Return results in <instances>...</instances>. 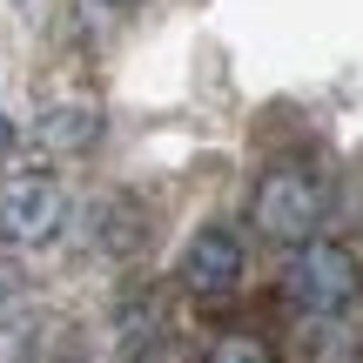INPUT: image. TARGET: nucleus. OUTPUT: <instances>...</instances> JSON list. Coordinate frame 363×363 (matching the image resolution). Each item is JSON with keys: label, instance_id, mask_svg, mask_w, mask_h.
<instances>
[{"label": "nucleus", "instance_id": "9d476101", "mask_svg": "<svg viewBox=\"0 0 363 363\" xmlns=\"http://www.w3.org/2000/svg\"><path fill=\"white\" fill-rule=\"evenodd\" d=\"M142 363H169V350H148V357H142Z\"/></svg>", "mask_w": 363, "mask_h": 363}, {"label": "nucleus", "instance_id": "f03ea898", "mask_svg": "<svg viewBox=\"0 0 363 363\" xmlns=\"http://www.w3.org/2000/svg\"><path fill=\"white\" fill-rule=\"evenodd\" d=\"M283 289L310 323H343L350 303L363 296V276H357V256L343 242H303L289 276H283Z\"/></svg>", "mask_w": 363, "mask_h": 363}, {"label": "nucleus", "instance_id": "0eeeda50", "mask_svg": "<svg viewBox=\"0 0 363 363\" xmlns=\"http://www.w3.org/2000/svg\"><path fill=\"white\" fill-rule=\"evenodd\" d=\"M202 363H276V357H269V343H262V337L235 330V337H222V343H216V350H208Z\"/></svg>", "mask_w": 363, "mask_h": 363}, {"label": "nucleus", "instance_id": "20e7f679", "mask_svg": "<svg viewBox=\"0 0 363 363\" xmlns=\"http://www.w3.org/2000/svg\"><path fill=\"white\" fill-rule=\"evenodd\" d=\"M242 283V235L222 229V222H208V229H195V242L182 249V289L202 303L229 296V289Z\"/></svg>", "mask_w": 363, "mask_h": 363}, {"label": "nucleus", "instance_id": "6e6552de", "mask_svg": "<svg viewBox=\"0 0 363 363\" xmlns=\"http://www.w3.org/2000/svg\"><path fill=\"white\" fill-rule=\"evenodd\" d=\"M13 296H21V276H13V269H7V262H0V310H7V303H13Z\"/></svg>", "mask_w": 363, "mask_h": 363}, {"label": "nucleus", "instance_id": "7ed1b4c3", "mask_svg": "<svg viewBox=\"0 0 363 363\" xmlns=\"http://www.w3.org/2000/svg\"><path fill=\"white\" fill-rule=\"evenodd\" d=\"M67 229V189L54 175H13L0 182V242L7 249H40Z\"/></svg>", "mask_w": 363, "mask_h": 363}, {"label": "nucleus", "instance_id": "1a4fd4ad", "mask_svg": "<svg viewBox=\"0 0 363 363\" xmlns=\"http://www.w3.org/2000/svg\"><path fill=\"white\" fill-rule=\"evenodd\" d=\"M7 148H13V121L0 115V155H7Z\"/></svg>", "mask_w": 363, "mask_h": 363}, {"label": "nucleus", "instance_id": "f257e3e1", "mask_svg": "<svg viewBox=\"0 0 363 363\" xmlns=\"http://www.w3.org/2000/svg\"><path fill=\"white\" fill-rule=\"evenodd\" d=\"M249 216H256V229L269 235V242H316V229H323L330 216V182L316 169H303V162H283V169H269L256 182V202H249Z\"/></svg>", "mask_w": 363, "mask_h": 363}, {"label": "nucleus", "instance_id": "423d86ee", "mask_svg": "<svg viewBox=\"0 0 363 363\" xmlns=\"http://www.w3.org/2000/svg\"><path fill=\"white\" fill-rule=\"evenodd\" d=\"M135 216H128V202H94L88 208V242L94 249H108V256H121V249H135Z\"/></svg>", "mask_w": 363, "mask_h": 363}, {"label": "nucleus", "instance_id": "39448f33", "mask_svg": "<svg viewBox=\"0 0 363 363\" xmlns=\"http://www.w3.org/2000/svg\"><path fill=\"white\" fill-rule=\"evenodd\" d=\"M94 135H101V108H94V101H48L40 121H34L40 155H81Z\"/></svg>", "mask_w": 363, "mask_h": 363}]
</instances>
